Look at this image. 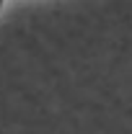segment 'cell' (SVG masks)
Instances as JSON below:
<instances>
[{
  "instance_id": "1",
  "label": "cell",
  "mask_w": 132,
  "mask_h": 134,
  "mask_svg": "<svg viewBox=\"0 0 132 134\" xmlns=\"http://www.w3.org/2000/svg\"><path fill=\"white\" fill-rule=\"evenodd\" d=\"M0 5H3V0H0Z\"/></svg>"
}]
</instances>
